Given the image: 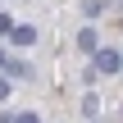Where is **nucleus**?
Wrapping results in <instances>:
<instances>
[{
  "mask_svg": "<svg viewBox=\"0 0 123 123\" xmlns=\"http://www.w3.org/2000/svg\"><path fill=\"white\" fill-rule=\"evenodd\" d=\"M96 73H119V50H96Z\"/></svg>",
  "mask_w": 123,
  "mask_h": 123,
  "instance_id": "1",
  "label": "nucleus"
},
{
  "mask_svg": "<svg viewBox=\"0 0 123 123\" xmlns=\"http://www.w3.org/2000/svg\"><path fill=\"white\" fill-rule=\"evenodd\" d=\"M9 37H14V46H32V41H37V27H27V23L18 27V23H14V27H9Z\"/></svg>",
  "mask_w": 123,
  "mask_h": 123,
  "instance_id": "2",
  "label": "nucleus"
},
{
  "mask_svg": "<svg viewBox=\"0 0 123 123\" xmlns=\"http://www.w3.org/2000/svg\"><path fill=\"white\" fill-rule=\"evenodd\" d=\"M78 46H82V50H96V32L82 27V32H78Z\"/></svg>",
  "mask_w": 123,
  "mask_h": 123,
  "instance_id": "3",
  "label": "nucleus"
},
{
  "mask_svg": "<svg viewBox=\"0 0 123 123\" xmlns=\"http://www.w3.org/2000/svg\"><path fill=\"white\" fill-rule=\"evenodd\" d=\"M0 68H9V73H14V78H27V64H18V59H5V64H0Z\"/></svg>",
  "mask_w": 123,
  "mask_h": 123,
  "instance_id": "4",
  "label": "nucleus"
},
{
  "mask_svg": "<svg viewBox=\"0 0 123 123\" xmlns=\"http://www.w3.org/2000/svg\"><path fill=\"white\" fill-rule=\"evenodd\" d=\"M9 100V78H0V105Z\"/></svg>",
  "mask_w": 123,
  "mask_h": 123,
  "instance_id": "5",
  "label": "nucleus"
},
{
  "mask_svg": "<svg viewBox=\"0 0 123 123\" xmlns=\"http://www.w3.org/2000/svg\"><path fill=\"white\" fill-rule=\"evenodd\" d=\"M14 123H41L37 114H14Z\"/></svg>",
  "mask_w": 123,
  "mask_h": 123,
  "instance_id": "6",
  "label": "nucleus"
},
{
  "mask_svg": "<svg viewBox=\"0 0 123 123\" xmlns=\"http://www.w3.org/2000/svg\"><path fill=\"white\" fill-rule=\"evenodd\" d=\"M9 27H14V18H9V14H0V32H9Z\"/></svg>",
  "mask_w": 123,
  "mask_h": 123,
  "instance_id": "7",
  "label": "nucleus"
},
{
  "mask_svg": "<svg viewBox=\"0 0 123 123\" xmlns=\"http://www.w3.org/2000/svg\"><path fill=\"white\" fill-rule=\"evenodd\" d=\"M0 64H5V50H0Z\"/></svg>",
  "mask_w": 123,
  "mask_h": 123,
  "instance_id": "8",
  "label": "nucleus"
}]
</instances>
